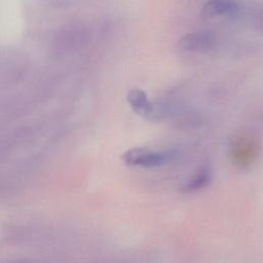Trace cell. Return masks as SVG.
Masks as SVG:
<instances>
[{
	"label": "cell",
	"instance_id": "6da1fadb",
	"mask_svg": "<svg viewBox=\"0 0 263 263\" xmlns=\"http://www.w3.org/2000/svg\"><path fill=\"white\" fill-rule=\"evenodd\" d=\"M260 152V138L253 129L242 128L237 130L229 141V158L238 170H250L258 160Z\"/></svg>",
	"mask_w": 263,
	"mask_h": 263
},
{
	"label": "cell",
	"instance_id": "7a4b0ae2",
	"mask_svg": "<svg viewBox=\"0 0 263 263\" xmlns=\"http://www.w3.org/2000/svg\"><path fill=\"white\" fill-rule=\"evenodd\" d=\"M175 157L174 151H152L146 148H133L127 150L123 156V161L132 166L155 167L162 165Z\"/></svg>",
	"mask_w": 263,
	"mask_h": 263
},
{
	"label": "cell",
	"instance_id": "3957f363",
	"mask_svg": "<svg viewBox=\"0 0 263 263\" xmlns=\"http://www.w3.org/2000/svg\"><path fill=\"white\" fill-rule=\"evenodd\" d=\"M179 47L185 51H208L215 47L216 37L210 32H193L181 37Z\"/></svg>",
	"mask_w": 263,
	"mask_h": 263
},
{
	"label": "cell",
	"instance_id": "277c9868",
	"mask_svg": "<svg viewBox=\"0 0 263 263\" xmlns=\"http://www.w3.org/2000/svg\"><path fill=\"white\" fill-rule=\"evenodd\" d=\"M238 11V4L235 0H209L200 10V17L203 20L219 15H234Z\"/></svg>",
	"mask_w": 263,
	"mask_h": 263
},
{
	"label": "cell",
	"instance_id": "5b68a950",
	"mask_svg": "<svg viewBox=\"0 0 263 263\" xmlns=\"http://www.w3.org/2000/svg\"><path fill=\"white\" fill-rule=\"evenodd\" d=\"M213 178V171L209 163H204L197 168V171L184 182L181 186V191L185 193H192L199 191L210 185Z\"/></svg>",
	"mask_w": 263,
	"mask_h": 263
},
{
	"label": "cell",
	"instance_id": "8992f818",
	"mask_svg": "<svg viewBox=\"0 0 263 263\" xmlns=\"http://www.w3.org/2000/svg\"><path fill=\"white\" fill-rule=\"evenodd\" d=\"M127 102L139 115L147 116L153 111V105L148 100L146 92L140 88H133L127 93Z\"/></svg>",
	"mask_w": 263,
	"mask_h": 263
}]
</instances>
